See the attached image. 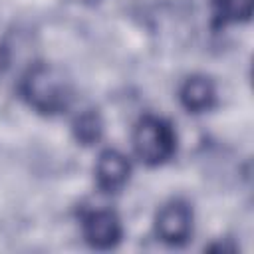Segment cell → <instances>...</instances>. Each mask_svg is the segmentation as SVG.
I'll return each mask as SVG.
<instances>
[{"mask_svg": "<svg viewBox=\"0 0 254 254\" xmlns=\"http://www.w3.org/2000/svg\"><path fill=\"white\" fill-rule=\"evenodd\" d=\"M24 101L42 115H60L73 101V83L69 75L54 64H34L20 79Z\"/></svg>", "mask_w": 254, "mask_h": 254, "instance_id": "obj_1", "label": "cell"}, {"mask_svg": "<svg viewBox=\"0 0 254 254\" xmlns=\"http://www.w3.org/2000/svg\"><path fill=\"white\" fill-rule=\"evenodd\" d=\"M133 149L147 167H161L177 151V133L167 119L143 115L133 129Z\"/></svg>", "mask_w": 254, "mask_h": 254, "instance_id": "obj_2", "label": "cell"}, {"mask_svg": "<svg viewBox=\"0 0 254 254\" xmlns=\"http://www.w3.org/2000/svg\"><path fill=\"white\" fill-rule=\"evenodd\" d=\"M155 234L167 246H183L192 234V208L183 198H171L155 214Z\"/></svg>", "mask_w": 254, "mask_h": 254, "instance_id": "obj_3", "label": "cell"}, {"mask_svg": "<svg viewBox=\"0 0 254 254\" xmlns=\"http://www.w3.org/2000/svg\"><path fill=\"white\" fill-rule=\"evenodd\" d=\"M85 242L95 250H111L121 242L123 226L111 208H93L81 216Z\"/></svg>", "mask_w": 254, "mask_h": 254, "instance_id": "obj_4", "label": "cell"}, {"mask_svg": "<svg viewBox=\"0 0 254 254\" xmlns=\"http://www.w3.org/2000/svg\"><path fill=\"white\" fill-rule=\"evenodd\" d=\"M131 177V161L117 149H105L95 161V183L99 190L115 194L123 190Z\"/></svg>", "mask_w": 254, "mask_h": 254, "instance_id": "obj_5", "label": "cell"}, {"mask_svg": "<svg viewBox=\"0 0 254 254\" xmlns=\"http://www.w3.org/2000/svg\"><path fill=\"white\" fill-rule=\"evenodd\" d=\"M179 101L189 113H204L216 103V87L206 75H189L179 87Z\"/></svg>", "mask_w": 254, "mask_h": 254, "instance_id": "obj_6", "label": "cell"}, {"mask_svg": "<svg viewBox=\"0 0 254 254\" xmlns=\"http://www.w3.org/2000/svg\"><path fill=\"white\" fill-rule=\"evenodd\" d=\"M254 0H210L212 28L222 30L232 24H242L252 18Z\"/></svg>", "mask_w": 254, "mask_h": 254, "instance_id": "obj_7", "label": "cell"}, {"mask_svg": "<svg viewBox=\"0 0 254 254\" xmlns=\"http://www.w3.org/2000/svg\"><path fill=\"white\" fill-rule=\"evenodd\" d=\"M71 131L77 143L81 145H95L103 135V119L95 109H83L75 115L71 123Z\"/></svg>", "mask_w": 254, "mask_h": 254, "instance_id": "obj_8", "label": "cell"}]
</instances>
